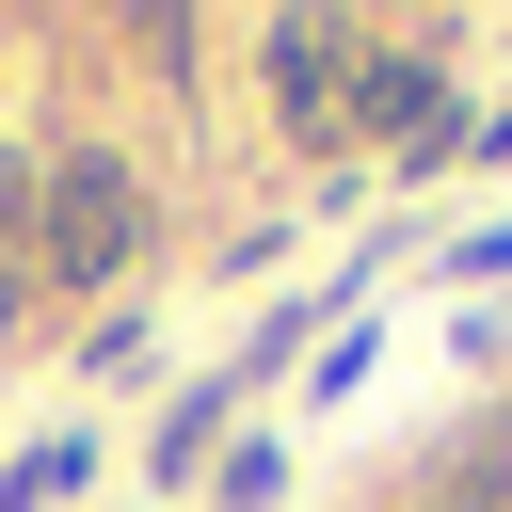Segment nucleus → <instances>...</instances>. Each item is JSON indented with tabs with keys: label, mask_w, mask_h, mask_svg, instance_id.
I'll use <instances>...</instances> for the list:
<instances>
[{
	"label": "nucleus",
	"mask_w": 512,
	"mask_h": 512,
	"mask_svg": "<svg viewBox=\"0 0 512 512\" xmlns=\"http://www.w3.org/2000/svg\"><path fill=\"white\" fill-rule=\"evenodd\" d=\"M32 240H48V272H64V288H112V272H128V240H144V176H128L112 144H64V176H48Z\"/></svg>",
	"instance_id": "f257e3e1"
},
{
	"label": "nucleus",
	"mask_w": 512,
	"mask_h": 512,
	"mask_svg": "<svg viewBox=\"0 0 512 512\" xmlns=\"http://www.w3.org/2000/svg\"><path fill=\"white\" fill-rule=\"evenodd\" d=\"M272 80H288V128H320V112L352 96V32H336V16H288V32H272Z\"/></svg>",
	"instance_id": "f03ea898"
},
{
	"label": "nucleus",
	"mask_w": 512,
	"mask_h": 512,
	"mask_svg": "<svg viewBox=\"0 0 512 512\" xmlns=\"http://www.w3.org/2000/svg\"><path fill=\"white\" fill-rule=\"evenodd\" d=\"M224 400H240V384H176V416H160V464H176V480L224 448Z\"/></svg>",
	"instance_id": "20e7f679"
},
{
	"label": "nucleus",
	"mask_w": 512,
	"mask_h": 512,
	"mask_svg": "<svg viewBox=\"0 0 512 512\" xmlns=\"http://www.w3.org/2000/svg\"><path fill=\"white\" fill-rule=\"evenodd\" d=\"M48 480H80V432H64V448H16V464H0V512H48Z\"/></svg>",
	"instance_id": "39448f33"
},
{
	"label": "nucleus",
	"mask_w": 512,
	"mask_h": 512,
	"mask_svg": "<svg viewBox=\"0 0 512 512\" xmlns=\"http://www.w3.org/2000/svg\"><path fill=\"white\" fill-rule=\"evenodd\" d=\"M336 112H368V128H432V112H448V64L384 48V64H352V96H336Z\"/></svg>",
	"instance_id": "7ed1b4c3"
}]
</instances>
